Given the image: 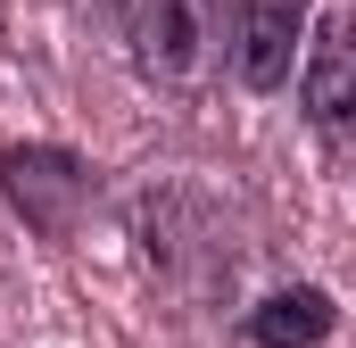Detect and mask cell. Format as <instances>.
<instances>
[{"label": "cell", "mask_w": 356, "mask_h": 348, "mask_svg": "<svg viewBox=\"0 0 356 348\" xmlns=\"http://www.w3.org/2000/svg\"><path fill=\"white\" fill-rule=\"evenodd\" d=\"M0 191H8V207L25 216V232L50 241V249H67V241L83 232V216L99 207V174H91L75 150H58V141H17V150H0Z\"/></svg>", "instance_id": "obj_2"}, {"label": "cell", "mask_w": 356, "mask_h": 348, "mask_svg": "<svg viewBox=\"0 0 356 348\" xmlns=\"http://www.w3.org/2000/svg\"><path fill=\"white\" fill-rule=\"evenodd\" d=\"M332 324H340V307H332L323 282H282L257 307H241V340L249 348H315V340H332Z\"/></svg>", "instance_id": "obj_5"}, {"label": "cell", "mask_w": 356, "mask_h": 348, "mask_svg": "<svg viewBox=\"0 0 356 348\" xmlns=\"http://www.w3.org/2000/svg\"><path fill=\"white\" fill-rule=\"evenodd\" d=\"M241 8L249 0H116V42L149 91L207 100L241 67Z\"/></svg>", "instance_id": "obj_1"}, {"label": "cell", "mask_w": 356, "mask_h": 348, "mask_svg": "<svg viewBox=\"0 0 356 348\" xmlns=\"http://www.w3.org/2000/svg\"><path fill=\"white\" fill-rule=\"evenodd\" d=\"M307 17H315V0H249L241 8V67H232V84L290 91L298 67H307V42H315Z\"/></svg>", "instance_id": "obj_4"}, {"label": "cell", "mask_w": 356, "mask_h": 348, "mask_svg": "<svg viewBox=\"0 0 356 348\" xmlns=\"http://www.w3.org/2000/svg\"><path fill=\"white\" fill-rule=\"evenodd\" d=\"M290 91H298V125L315 133V150L340 174H356V8L307 42V67Z\"/></svg>", "instance_id": "obj_3"}]
</instances>
